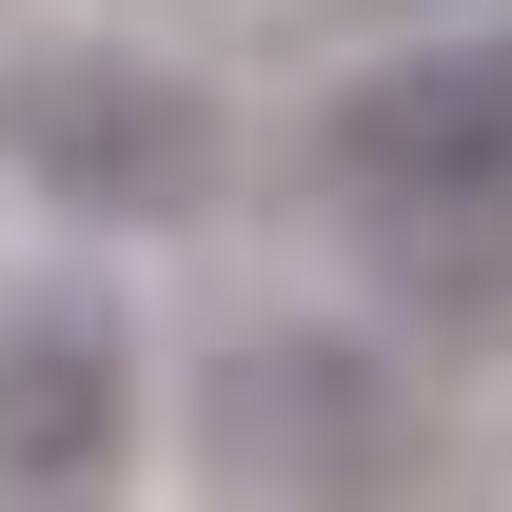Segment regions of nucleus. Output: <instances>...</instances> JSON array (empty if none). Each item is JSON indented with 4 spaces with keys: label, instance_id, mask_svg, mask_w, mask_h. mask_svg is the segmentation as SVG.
<instances>
[{
    "label": "nucleus",
    "instance_id": "obj_4",
    "mask_svg": "<svg viewBox=\"0 0 512 512\" xmlns=\"http://www.w3.org/2000/svg\"><path fill=\"white\" fill-rule=\"evenodd\" d=\"M138 473V316L99 276L0 296V493H119Z\"/></svg>",
    "mask_w": 512,
    "mask_h": 512
},
{
    "label": "nucleus",
    "instance_id": "obj_3",
    "mask_svg": "<svg viewBox=\"0 0 512 512\" xmlns=\"http://www.w3.org/2000/svg\"><path fill=\"white\" fill-rule=\"evenodd\" d=\"M217 473H276V493H394L414 473V394H394L375 335H316V316H276L217 355Z\"/></svg>",
    "mask_w": 512,
    "mask_h": 512
},
{
    "label": "nucleus",
    "instance_id": "obj_1",
    "mask_svg": "<svg viewBox=\"0 0 512 512\" xmlns=\"http://www.w3.org/2000/svg\"><path fill=\"white\" fill-rule=\"evenodd\" d=\"M316 217L414 316H512V20H453L414 60L316 99Z\"/></svg>",
    "mask_w": 512,
    "mask_h": 512
},
{
    "label": "nucleus",
    "instance_id": "obj_2",
    "mask_svg": "<svg viewBox=\"0 0 512 512\" xmlns=\"http://www.w3.org/2000/svg\"><path fill=\"white\" fill-rule=\"evenodd\" d=\"M0 178L60 197L79 237H178L197 197L237 178V138L197 99L178 60H138V40H40V60H0Z\"/></svg>",
    "mask_w": 512,
    "mask_h": 512
}]
</instances>
